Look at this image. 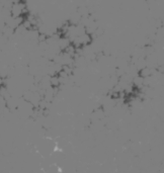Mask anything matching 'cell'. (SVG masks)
I'll use <instances>...</instances> for the list:
<instances>
[{"mask_svg": "<svg viewBox=\"0 0 164 173\" xmlns=\"http://www.w3.org/2000/svg\"><path fill=\"white\" fill-rule=\"evenodd\" d=\"M50 84H51V87H53V88L59 89V87L61 86V83H60L58 75H54V76L50 77Z\"/></svg>", "mask_w": 164, "mask_h": 173, "instance_id": "6da1fadb", "label": "cell"}]
</instances>
